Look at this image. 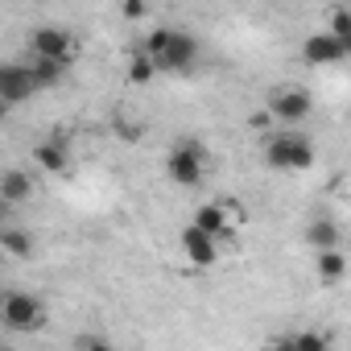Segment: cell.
<instances>
[{"label": "cell", "instance_id": "obj_20", "mask_svg": "<svg viewBox=\"0 0 351 351\" xmlns=\"http://www.w3.org/2000/svg\"><path fill=\"white\" fill-rule=\"evenodd\" d=\"M330 29H335L339 38H351V13H347V9H339V13H330Z\"/></svg>", "mask_w": 351, "mask_h": 351}, {"label": "cell", "instance_id": "obj_22", "mask_svg": "<svg viewBox=\"0 0 351 351\" xmlns=\"http://www.w3.org/2000/svg\"><path fill=\"white\" fill-rule=\"evenodd\" d=\"M343 42H347V58H351V38H343Z\"/></svg>", "mask_w": 351, "mask_h": 351}, {"label": "cell", "instance_id": "obj_6", "mask_svg": "<svg viewBox=\"0 0 351 351\" xmlns=\"http://www.w3.org/2000/svg\"><path fill=\"white\" fill-rule=\"evenodd\" d=\"M42 87H38V75L29 62H5L0 66V99H5V108H17L25 99H34Z\"/></svg>", "mask_w": 351, "mask_h": 351}, {"label": "cell", "instance_id": "obj_19", "mask_svg": "<svg viewBox=\"0 0 351 351\" xmlns=\"http://www.w3.org/2000/svg\"><path fill=\"white\" fill-rule=\"evenodd\" d=\"M71 347H75V351H104V347H112V339L99 335V330H87V335H75Z\"/></svg>", "mask_w": 351, "mask_h": 351}, {"label": "cell", "instance_id": "obj_14", "mask_svg": "<svg viewBox=\"0 0 351 351\" xmlns=\"http://www.w3.org/2000/svg\"><path fill=\"white\" fill-rule=\"evenodd\" d=\"M314 273L322 285H339L347 277V256L339 248H326V252H314Z\"/></svg>", "mask_w": 351, "mask_h": 351}, {"label": "cell", "instance_id": "obj_5", "mask_svg": "<svg viewBox=\"0 0 351 351\" xmlns=\"http://www.w3.org/2000/svg\"><path fill=\"white\" fill-rule=\"evenodd\" d=\"M265 108L273 112L277 124L298 128L302 120H310V112H314V95H310L306 87H298V83H277V87L265 95Z\"/></svg>", "mask_w": 351, "mask_h": 351}, {"label": "cell", "instance_id": "obj_15", "mask_svg": "<svg viewBox=\"0 0 351 351\" xmlns=\"http://www.w3.org/2000/svg\"><path fill=\"white\" fill-rule=\"evenodd\" d=\"M0 248H5L13 261H34V252H38V244H34V236L25 228H5L0 232Z\"/></svg>", "mask_w": 351, "mask_h": 351}, {"label": "cell", "instance_id": "obj_1", "mask_svg": "<svg viewBox=\"0 0 351 351\" xmlns=\"http://www.w3.org/2000/svg\"><path fill=\"white\" fill-rule=\"evenodd\" d=\"M145 50L153 54V62H157L161 75H186L199 62V42L186 29H178V25H157L145 38Z\"/></svg>", "mask_w": 351, "mask_h": 351}, {"label": "cell", "instance_id": "obj_21", "mask_svg": "<svg viewBox=\"0 0 351 351\" xmlns=\"http://www.w3.org/2000/svg\"><path fill=\"white\" fill-rule=\"evenodd\" d=\"M120 13H124L128 21H141V17L149 13V5H145V0H124V5H120Z\"/></svg>", "mask_w": 351, "mask_h": 351}, {"label": "cell", "instance_id": "obj_10", "mask_svg": "<svg viewBox=\"0 0 351 351\" xmlns=\"http://www.w3.org/2000/svg\"><path fill=\"white\" fill-rule=\"evenodd\" d=\"M191 223H199L203 232H211L219 240H232V211H228V203H199Z\"/></svg>", "mask_w": 351, "mask_h": 351}, {"label": "cell", "instance_id": "obj_18", "mask_svg": "<svg viewBox=\"0 0 351 351\" xmlns=\"http://www.w3.org/2000/svg\"><path fill=\"white\" fill-rule=\"evenodd\" d=\"M277 347H298V351H322V347H330V339H326V335H314V330H293V335H281V339H277Z\"/></svg>", "mask_w": 351, "mask_h": 351}, {"label": "cell", "instance_id": "obj_12", "mask_svg": "<svg viewBox=\"0 0 351 351\" xmlns=\"http://www.w3.org/2000/svg\"><path fill=\"white\" fill-rule=\"evenodd\" d=\"M34 161H38L46 173H62V169H66V161H71V145H66L62 136H54V141H42V145L34 149Z\"/></svg>", "mask_w": 351, "mask_h": 351}, {"label": "cell", "instance_id": "obj_17", "mask_svg": "<svg viewBox=\"0 0 351 351\" xmlns=\"http://www.w3.org/2000/svg\"><path fill=\"white\" fill-rule=\"evenodd\" d=\"M29 66H34V75H38V87H42V91L58 87V83L66 79V71H71L66 62H54V58H38V54L29 58Z\"/></svg>", "mask_w": 351, "mask_h": 351}, {"label": "cell", "instance_id": "obj_4", "mask_svg": "<svg viewBox=\"0 0 351 351\" xmlns=\"http://www.w3.org/2000/svg\"><path fill=\"white\" fill-rule=\"evenodd\" d=\"M165 178L173 186H203L207 178V149L199 141H178L169 153H165Z\"/></svg>", "mask_w": 351, "mask_h": 351}, {"label": "cell", "instance_id": "obj_8", "mask_svg": "<svg viewBox=\"0 0 351 351\" xmlns=\"http://www.w3.org/2000/svg\"><path fill=\"white\" fill-rule=\"evenodd\" d=\"M178 244H182V256L191 261V265H199V269H207V265H215L219 261V236H211V232H203L199 223H186L182 228V236H178Z\"/></svg>", "mask_w": 351, "mask_h": 351}, {"label": "cell", "instance_id": "obj_2", "mask_svg": "<svg viewBox=\"0 0 351 351\" xmlns=\"http://www.w3.org/2000/svg\"><path fill=\"white\" fill-rule=\"evenodd\" d=\"M265 165L269 169H310L314 165V141L298 128H281L265 136Z\"/></svg>", "mask_w": 351, "mask_h": 351}, {"label": "cell", "instance_id": "obj_11", "mask_svg": "<svg viewBox=\"0 0 351 351\" xmlns=\"http://www.w3.org/2000/svg\"><path fill=\"white\" fill-rule=\"evenodd\" d=\"M0 199H5V207H21L34 199V178L25 169H5L0 173Z\"/></svg>", "mask_w": 351, "mask_h": 351}, {"label": "cell", "instance_id": "obj_16", "mask_svg": "<svg viewBox=\"0 0 351 351\" xmlns=\"http://www.w3.org/2000/svg\"><path fill=\"white\" fill-rule=\"evenodd\" d=\"M124 75H128V83H132V87H145V83H149L153 75H161V71H157L153 54L141 46V50H132V58H128V71H124Z\"/></svg>", "mask_w": 351, "mask_h": 351}, {"label": "cell", "instance_id": "obj_3", "mask_svg": "<svg viewBox=\"0 0 351 351\" xmlns=\"http://www.w3.org/2000/svg\"><path fill=\"white\" fill-rule=\"evenodd\" d=\"M0 326L9 335H34L46 326V302L29 289H5L0 298Z\"/></svg>", "mask_w": 351, "mask_h": 351}, {"label": "cell", "instance_id": "obj_13", "mask_svg": "<svg viewBox=\"0 0 351 351\" xmlns=\"http://www.w3.org/2000/svg\"><path fill=\"white\" fill-rule=\"evenodd\" d=\"M306 244H310L314 252L339 248V223H335V219H326V215H314V219L306 223Z\"/></svg>", "mask_w": 351, "mask_h": 351}, {"label": "cell", "instance_id": "obj_9", "mask_svg": "<svg viewBox=\"0 0 351 351\" xmlns=\"http://www.w3.org/2000/svg\"><path fill=\"white\" fill-rule=\"evenodd\" d=\"M302 58H306L310 66H335V62H343V58H347V42H343L335 29L310 34V38L302 42Z\"/></svg>", "mask_w": 351, "mask_h": 351}, {"label": "cell", "instance_id": "obj_7", "mask_svg": "<svg viewBox=\"0 0 351 351\" xmlns=\"http://www.w3.org/2000/svg\"><path fill=\"white\" fill-rule=\"evenodd\" d=\"M29 54L71 66L75 62V34H66L62 25H38V29H29Z\"/></svg>", "mask_w": 351, "mask_h": 351}]
</instances>
